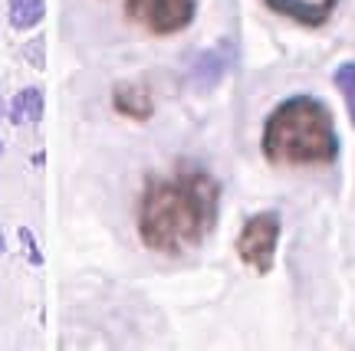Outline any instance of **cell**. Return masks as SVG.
Returning <instances> with one entry per match:
<instances>
[{
	"label": "cell",
	"mask_w": 355,
	"mask_h": 351,
	"mask_svg": "<svg viewBox=\"0 0 355 351\" xmlns=\"http://www.w3.org/2000/svg\"><path fill=\"white\" fill-rule=\"evenodd\" d=\"M339 0H266V7L279 17H290L303 26H319L329 20V13L336 10Z\"/></svg>",
	"instance_id": "5"
},
{
	"label": "cell",
	"mask_w": 355,
	"mask_h": 351,
	"mask_svg": "<svg viewBox=\"0 0 355 351\" xmlns=\"http://www.w3.org/2000/svg\"><path fill=\"white\" fill-rule=\"evenodd\" d=\"M277 243H279V217L277 213H257L243 224L241 237H237V253L247 266H254L257 273L263 276L273 269L277 260Z\"/></svg>",
	"instance_id": "3"
},
{
	"label": "cell",
	"mask_w": 355,
	"mask_h": 351,
	"mask_svg": "<svg viewBox=\"0 0 355 351\" xmlns=\"http://www.w3.org/2000/svg\"><path fill=\"white\" fill-rule=\"evenodd\" d=\"M220 188L201 168H178L171 177L152 181L141 194L139 233L148 250L184 253L198 246L217 220Z\"/></svg>",
	"instance_id": "1"
},
{
	"label": "cell",
	"mask_w": 355,
	"mask_h": 351,
	"mask_svg": "<svg viewBox=\"0 0 355 351\" xmlns=\"http://www.w3.org/2000/svg\"><path fill=\"white\" fill-rule=\"evenodd\" d=\"M263 154L273 164H329L339 135L329 109L313 96H293L273 109L263 125Z\"/></svg>",
	"instance_id": "2"
},
{
	"label": "cell",
	"mask_w": 355,
	"mask_h": 351,
	"mask_svg": "<svg viewBox=\"0 0 355 351\" xmlns=\"http://www.w3.org/2000/svg\"><path fill=\"white\" fill-rule=\"evenodd\" d=\"M115 109L122 115H128V118H139V122H145V118H152V96H148V89L145 86H119L115 89Z\"/></svg>",
	"instance_id": "7"
},
{
	"label": "cell",
	"mask_w": 355,
	"mask_h": 351,
	"mask_svg": "<svg viewBox=\"0 0 355 351\" xmlns=\"http://www.w3.org/2000/svg\"><path fill=\"white\" fill-rule=\"evenodd\" d=\"M43 118V92L40 89H24L10 109V122L13 125H24V122H40Z\"/></svg>",
	"instance_id": "8"
},
{
	"label": "cell",
	"mask_w": 355,
	"mask_h": 351,
	"mask_svg": "<svg viewBox=\"0 0 355 351\" xmlns=\"http://www.w3.org/2000/svg\"><path fill=\"white\" fill-rule=\"evenodd\" d=\"M234 63V50H230V43L224 46H217L211 53H201L198 60H194V69H191V82L198 89H211L220 82V75L227 73V66Z\"/></svg>",
	"instance_id": "6"
},
{
	"label": "cell",
	"mask_w": 355,
	"mask_h": 351,
	"mask_svg": "<svg viewBox=\"0 0 355 351\" xmlns=\"http://www.w3.org/2000/svg\"><path fill=\"white\" fill-rule=\"evenodd\" d=\"M7 250V240H3V233H0V253Z\"/></svg>",
	"instance_id": "13"
},
{
	"label": "cell",
	"mask_w": 355,
	"mask_h": 351,
	"mask_svg": "<svg viewBox=\"0 0 355 351\" xmlns=\"http://www.w3.org/2000/svg\"><path fill=\"white\" fill-rule=\"evenodd\" d=\"M336 86H339V92H343L345 109H349L352 125H355V63L339 66V73H336Z\"/></svg>",
	"instance_id": "10"
},
{
	"label": "cell",
	"mask_w": 355,
	"mask_h": 351,
	"mask_svg": "<svg viewBox=\"0 0 355 351\" xmlns=\"http://www.w3.org/2000/svg\"><path fill=\"white\" fill-rule=\"evenodd\" d=\"M43 20V0H10V24L17 30H30Z\"/></svg>",
	"instance_id": "9"
},
{
	"label": "cell",
	"mask_w": 355,
	"mask_h": 351,
	"mask_svg": "<svg viewBox=\"0 0 355 351\" xmlns=\"http://www.w3.org/2000/svg\"><path fill=\"white\" fill-rule=\"evenodd\" d=\"M125 10L152 33H178L191 24L194 0H125Z\"/></svg>",
	"instance_id": "4"
},
{
	"label": "cell",
	"mask_w": 355,
	"mask_h": 351,
	"mask_svg": "<svg viewBox=\"0 0 355 351\" xmlns=\"http://www.w3.org/2000/svg\"><path fill=\"white\" fill-rule=\"evenodd\" d=\"M40 50H43V43H40V39H37V43H33V50H30V56H33V63H43V60H40Z\"/></svg>",
	"instance_id": "12"
},
{
	"label": "cell",
	"mask_w": 355,
	"mask_h": 351,
	"mask_svg": "<svg viewBox=\"0 0 355 351\" xmlns=\"http://www.w3.org/2000/svg\"><path fill=\"white\" fill-rule=\"evenodd\" d=\"M20 243H24V250L30 253V263L33 266H40V253H37V240H33V233H30V230H20Z\"/></svg>",
	"instance_id": "11"
}]
</instances>
